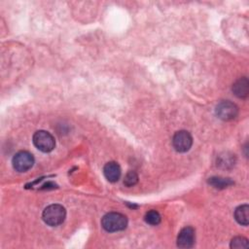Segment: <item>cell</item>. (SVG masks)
Instances as JSON below:
<instances>
[{
	"mask_svg": "<svg viewBox=\"0 0 249 249\" xmlns=\"http://www.w3.org/2000/svg\"><path fill=\"white\" fill-rule=\"evenodd\" d=\"M101 226L106 231L109 232L123 231L127 226V219L122 213L109 212L101 219Z\"/></svg>",
	"mask_w": 249,
	"mask_h": 249,
	"instance_id": "obj_1",
	"label": "cell"
},
{
	"mask_svg": "<svg viewBox=\"0 0 249 249\" xmlns=\"http://www.w3.org/2000/svg\"><path fill=\"white\" fill-rule=\"evenodd\" d=\"M66 217V210L60 204H51L47 206L42 214L44 222L51 226L55 227L62 224Z\"/></svg>",
	"mask_w": 249,
	"mask_h": 249,
	"instance_id": "obj_2",
	"label": "cell"
},
{
	"mask_svg": "<svg viewBox=\"0 0 249 249\" xmlns=\"http://www.w3.org/2000/svg\"><path fill=\"white\" fill-rule=\"evenodd\" d=\"M34 146L43 153L52 152L55 146L53 136L46 130H38L33 134Z\"/></svg>",
	"mask_w": 249,
	"mask_h": 249,
	"instance_id": "obj_3",
	"label": "cell"
},
{
	"mask_svg": "<svg viewBox=\"0 0 249 249\" xmlns=\"http://www.w3.org/2000/svg\"><path fill=\"white\" fill-rule=\"evenodd\" d=\"M215 114L223 121H231L237 117L238 108L234 103L229 100H223L216 105Z\"/></svg>",
	"mask_w": 249,
	"mask_h": 249,
	"instance_id": "obj_4",
	"label": "cell"
},
{
	"mask_svg": "<svg viewBox=\"0 0 249 249\" xmlns=\"http://www.w3.org/2000/svg\"><path fill=\"white\" fill-rule=\"evenodd\" d=\"M13 167L18 172H25L29 170L34 164V158L32 154L27 151L18 152L12 160Z\"/></svg>",
	"mask_w": 249,
	"mask_h": 249,
	"instance_id": "obj_5",
	"label": "cell"
},
{
	"mask_svg": "<svg viewBox=\"0 0 249 249\" xmlns=\"http://www.w3.org/2000/svg\"><path fill=\"white\" fill-rule=\"evenodd\" d=\"M172 145L177 152L185 153L191 149L193 145V137L189 131L179 130L173 135Z\"/></svg>",
	"mask_w": 249,
	"mask_h": 249,
	"instance_id": "obj_6",
	"label": "cell"
},
{
	"mask_svg": "<svg viewBox=\"0 0 249 249\" xmlns=\"http://www.w3.org/2000/svg\"><path fill=\"white\" fill-rule=\"evenodd\" d=\"M196 241V232L192 227L183 228L177 236V246L180 248H191Z\"/></svg>",
	"mask_w": 249,
	"mask_h": 249,
	"instance_id": "obj_7",
	"label": "cell"
},
{
	"mask_svg": "<svg viewBox=\"0 0 249 249\" xmlns=\"http://www.w3.org/2000/svg\"><path fill=\"white\" fill-rule=\"evenodd\" d=\"M103 173L105 178L109 182H117L122 174V170L120 165L116 161H109L103 167Z\"/></svg>",
	"mask_w": 249,
	"mask_h": 249,
	"instance_id": "obj_8",
	"label": "cell"
},
{
	"mask_svg": "<svg viewBox=\"0 0 249 249\" xmlns=\"http://www.w3.org/2000/svg\"><path fill=\"white\" fill-rule=\"evenodd\" d=\"M232 92L239 98H245L249 94V82L246 77H241L232 85Z\"/></svg>",
	"mask_w": 249,
	"mask_h": 249,
	"instance_id": "obj_9",
	"label": "cell"
},
{
	"mask_svg": "<svg viewBox=\"0 0 249 249\" xmlns=\"http://www.w3.org/2000/svg\"><path fill=\"white\" fill-rule=\"evenodd\" d=\"M234 219L236 222L242 226H247L249 223V206L247 204H242L235 208Z\"/></svg>",
	"mask_w": 249,
	"mask_h": 249,
	"instance_id": "obj_10",
	"label": "cell"
},
{
	"mask_svg": "<svg viewBox=\"0 0 249 249\" xmlns=\"http://www.w3.org/2000/svg\"><path fill=\"white\" fill-rule=\"evenodd\" d=\"M235 163V157L230 153H224L217 159V165L222 168H230Z\"/></svg>",
	"mask_w": 249,
	"mask_h": 249,
	"instance_id": "obj_11",
	"label": "cell"
},
{
	"mask_svg": "<svg viewBox=\"0 0 249 249\" xmlns=\"http://www.w3.org/2000/svg\"><path fill=\"white\" fill-rule=\"evenodd\" d=\"M209 185L216 189H225L230 187L233 184V181H231L230 178H223V177H211L208 180Z\"/></svg>",
	"mask_w": 249,
	"mask_h": 249,
	"instance_id": "obj_12",
	"label": "cell"
},
{
	"mask_svg": "<svg viewBox=\"0 0 249 249\" xmlns=\"http://www.w3.org/2000/svg\"><path fill=\"white\" fill-rule=\"evenodd\" d=\"M160 220H161V218H160V213L154 209L148 211L145 215L146 223H148L149 225H152V226L159 225L160 223Z\"/></svg>",
	"mask_w": 249,
	"mask_h": 249,
	"instance_id": "obj_13",
	"label": "cell"
},
{
	"mask_svg": "<svg viewBox=\"0 0 249 249\" xmlns=\"http://www.w3.org/2000/svg\"><path fill=\"white\" fill-rule=\"evenodd\" d=\"M248 240L243 236H235L231 241V248H247Z\"/></svg>",
	"mask_w": 249,
	"mask_h": 249,
	"instance_id": "obj_14",
	"label": "cell"
},
{
	"mask_svg": "<svg viewBox=\"0 0 249 249\" xmlns=\"http://www.w3.org/2000/svg\"><path fill=\"white\" fill-rule=\"evenodd\" d=\"M138 182V175L135 171H128L124 179V184L126 187H132Z\"/></svg>",
	"mask_w": 249,
	"mask_h": 249,
	"instance_id": "obj_15",
	"label": "cell"
}]
</instances>
